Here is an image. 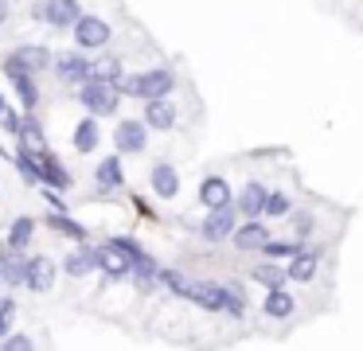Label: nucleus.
I'll list each match as a JSON object with an SVG mask.
<instances>
[{
    "label": "nucleus",
    "mask_w": 363,
    "mask_h": 351,
    "mask_svg": "<svg viewBox=\"0 0 363 351\" xmlns=\"http://www.w3.org/2000/svg\"><path fill=\"white\" fill-rule=\"evenodd\" d=\"M9 20V4H4V0H0V23Z\"/></svg>",
    "instance_id": "37"
},
{
    "label": "nucleus",
    "mask_w": 363,
    "mask_h": 351,
    "mask_svg": "<svg viewBox=\"0 0 363 351\" xmlns=\"http://www.w3.org/2000/svg\"><path fill=\"white\" fill-rule=\"evenodd\" d=\"M94 250H98V269H102L106 277H125V273H129V257L121 254L118 246L106 242V246H94Z\"/></svg>",
    "instance_id": "17"
},
{
    "label": "nucleus",
    "mask_w": 363,
    "mask_h": 351,
    "mask_svg": "<svg viewBox=\"0 0 363 351\" xmlns=\"http://www.w3.org/2000/svg\"><path fill=\"white\" fill-rule=\"evenodd\" d=\"M316 265H320V250H297V254L289 257L285 277H289V281H313Z\"/></svg>",
    "instance_id": "14"
},
{
    "label": "nucleus",
    "mask_w": 363,
    "mask_h": 351,
    "mask_svg": "<svg viewBox=\"0 0 363 351\" xmlns=\"http://www.w3.org/2000/svg\"><path fill=\"white\" fill-rule=\"evenodd\" d=\"M98 187H102V191H113V187H121V160L118 156H106L102 164H98Z\"/></svg>",
    "instance_id": "24"
},
{
    "label": "nucleus",
    "mask_w": 363,
    "mask_h": 351,
    "mask_svg": "<svg viewBox=\"0 0 363 351\" xmlns=\"http://www.w3.org/2000/svg\"><path fill=\"white\" fill-rule=\"evenodd\" d=\"M4 62H12V67L24 70V74H40V70L51 67V51L48 47H16Z\"/></svg>",
    "instance_id": "8"
},
{
    "label": "nucleus",
    "mask_w": 363,
    "mask_h": 351,
    "mask_svg": "<svg viewBox=\"0 0 363 351\" xmlns=\"http://www.w3.org/2000/svg\"><path fill=\"white\" fill-rule=\"evenodd\" d=\"M63 269H67V277H86V273H94L98 269V250L94 246L74 250V254L63 262Z\"/></svg>",
    "instance_id": "22"
},
{
    "label": "nucleus",
    "mask_w": 363,
    "mask_h": 351,
    "mask_svg": "<svg viewBox=\"0 0 363 351\" xmlns=\"http://www.w3.org/2000/svg\"><path fill=\"white\" fill-rule=\"evenodd\" d=\"M0 351H35V343H32V335H24V332H9L4 343H0Z\"/></svg>",
    "instance_id": "33"
},
{
    "label": "nucleus",
    "mask_w": 363,
    "mask_h": 351,
    "mask_svg": "<svg viewBox=\"0 0 363 351\" xmlns=\"http://www.w3.org/2000/svg\"><path fill=\"white\" fill-rule=\"evenodd\" d=\"M152 191L160 195V199H172L176 191H180V176H176L172 164H152Z\"/></svg>",
    "instance_id": "21"
},
{
    "label": "nucleus",
    "mask_w": 363,
    "mask_h": 351,
    "mask_svg": "<svg viewBox=\"0 0 363 351\" xmlns=\"http://www.w3.org/2000/svg\"><path fill=\"white\" fill-rule=\"evenodd\" d=\"M293 199L285 191H266V207H262V215H289Z\"/></svg>",
    "instance_id": "30"
},
{
    "label": "nucleus",
    "mask_w": 363,
    "mask_h": 351,
    "mask_svg": "<svg viewBox=\"0 0 363 351\" xmlns=\"http://www.w3.org/2000/svg\"><path fill=\"white\" fill-rule=\"evenodd\" d=\"M98 137H102V133H98V121L86 117V121H79V129H74V148H79V152H94Z\"/></svg>",
    "instance_id": "25"
},
{
    "label": "nucleus",
    "mask_w": 363,
    "mask_h": 351,
    "mask_svg": "<svg viewBox=\"0 0 363 351\" xmlns=\"http://www.w3.org/2000/svg\"><path fill=\"white\" fill-rule=\"evenodd\" d=\"M51 62H55V74L71 86H82L90 78V62L82 59V55H59V59H51Z\"/></svg>",
    "instance_id": "11"
},
{
    "label": "nucleus",
    "mask_w": 363,
    "mask_h": 351,
    "mask_svg": "<svg viewBox=\"0 0 363 351\" xmlns=\"http://www.w3.org/2000/svg\"><path fill=\"white\" fill-rule=\"evenodd\" d=\"M157 285H164L168 293L184 296V289H188V281H184V273H176V269H160V273H157Z\"/></svg>",
    "instance_id": "31"
},
{
    "label": "nucleus",
    "mask_w": 363,
    "mask_h": 351,
    "mask_svg": "<svg viewBox=\"0 0 363 351\" xmlns=\"http://www.w3.org/2000/svg\"><path fill=\"white\" fill-rule=\"evenodd\" d=\"M297 242H262V254H266V257H293V254H297Z\"/></svg>",
    "instance_id": "34"
},
{
    "label": "nucleus",
    "mask_w": 363,
    "mask_h": 351,
    "mask_svg": "<svg viewBox=\"0 0 363 351\" xmlns=\"http://www.w3.org/2000/svg\"><path fill=\"white\" fill-rule=\"evenodd\" d=\"M79 101L82 106L90 109V113H102V117H110V113H118V90H113L110 82H94V78H86V82H82V90H79Z\"/></svg>",
    "instance_id": "2"
},
{
    "label": "nucleus",
    "mask_w": 363,
    "mask_h": 351,
    "mask_svg": "<svg viewBox=\"0 0 363 351\" xmlns=\"http://www.w3.org/2000/svg\"><path fill=\"white\" fill-rule=\"evenodd\" d=\"M48 226H51V230H59V234H67V238H74V242H86V226L74 223L71 215H51Z\"/></svg>",
    "instance_id": "27"
},
{
    "label": "nucleus",
    "mask_w": 363,
    "mask_h": 351,
    "mask_svg": "<svg viewBox=\"0 0 363 351\" xmlns=\"http://www.w3.org/2000/svg\"><path fill=\"white\" fill-rule=\"evenodd\" d=\"M184 301L199 304V308H207V312H223L227 308V289H223V281H188Z\"/></svg>",
    "instance_id": "3"
},
{
    "label": "nucleus",
    "mask_w": 363,
    "mask_h": 351,
    "mask_svg": "<svg viewBox=\"0 0 363 351\" xmlns=\"http://www.w3.org/2000/svg\"><path fill=\"white\" fill-rule=\"evenodd\" d=\"M235 246L238 250H262V242H269V230L258 223V218H250V223H242V226H235Z\"/></svg>",
    "instance_id": "19"
},
{
    "label": "nucleus",
    "mask_w": 363,
    "mask_h": 351,
    "mask_svg": "<svg viewBox=\"0 0 363 351\" xmlns=\"http://www.w3.org/2000/svg\"><path fill=\"white\" fill-rule=\"evenodd\" d=\"M235 207H219V211H211V215L199 223V234H203L207 242H227L230 234H235Z\"/></svg>",
    "instance_id": "7"
},
{
    "label": "nucleus",
    "mask_w": 363,
    "mask_h": 351,
    "mask_svg": "<svg viewBox=\"0 0 363 351\" xmlns=\"http://www.w3.org/2000/svg\"><path fill=\"white\" fill-rule=\"evenodd\" d=\"M16 164H20V176H24L28 184H40V176H35V156H32V148H20V152H16Z\"/></svg>",
    "instance_id": "32"
},
{
    "label": "nucleus",
    "mask_w": 363,
    "mask_h": 351,
    "mask_svg": "<svg viewBox=\"0 0 363 351\" xmlns=\"http://www.w3.org/2000/svg\"><path fill=\"white\" fill-rule=\"evenodd\" d=\"M0 121H4V133H12V137H20V117L12 113V109H9V113H0Z\"/></svg>",
    "instance_id": "36"
},
{
    "label": "nucleus",
    "mask_w": 363,
    "mask_h": 351,
    "mask_svg": "<svg viewBox=\"0 0 363 351\" xmlns=\"http://www.w3.org/2000/svg\"><path fill=\"white\" fill-rule=\"evenodd\" d=\"M113 145L121 152H141L149 145V133H145V121H121L118 133H113Z\"/></svg>",
    "instance_id": "10"
},
{
    "label": "nucleus",
    "mask_w": 363,
    "mask_h": 351,
    "mask_svg": "<svg viewBox=\"0 0 363 351\" xmlns=\"http://www.w3.org/2000/svg\"><path fill=\"white\" fill-rule=\"evenodd\" d=\"M4 74H9V82L16 86V94H20V101H24V109L32 113V109H35V101H40V94H35V82H32V74H24V70H16L12 62H4Z\"/></svg>",
    "instance_id": "20"
},
{
    "label": "nucleus",
    "mask_w": 363,
    "mask_h": 351,
    "mask_svg": "<svg viewBox=\"0 0 363 351\" xmlns=\"http://www.w3.org/2000/svg\"><path fill=\"white\" fill-rule=\"evenodd\" d=\"M262 207H266V187H262V184H246L242 195H238V211H242L246 218H258Z\"/></svg>",
    "instance_id": "23"
},
{
    "label": "nucleus",
    "mask_w": 363,
    "mask_h": 351,
    "mask_svg": "<svg viewBox=\"0 0 363 351\" xmlns=\"http://www.w3.org/2000/svg\"><path fill=\"white\" fill-rule=\"evenodd\" d=\"M12 316H16V301H12V296H0V340L9 335Z\"/></svg>",
    "instance_id": "35"
},
{
    "label": "nucleus",
    "mask_w": 363,
    "mask_h": 351,
    "mask_svg": "<svg viewBox=\"0 0 363 351\" xmlns=\"http://www.w3.org/2000/svg\"><path fill=\"white\" fill-rule=\"evenodd\" d=\"M0 113H9V101H4V94H0Z\"/></svg>",
    "instance_id": "38"
},
{
    "label": "nucleus",
    "mask_w": 363,
    "mask_h": 351,
    "mask_svg": "<svg viewBox=\"0 0 363 351\" xmlns=\"http://www.w3.org/2000/svg\"><path fill=\"white\" fill-rule=\"evenodd\" d=\"M35 156V176H40V184H48L51 191H59V187H71V172L63 168V164L55 160L51 152H32Z\"/></svg>",
    "instance_id": "6"
},
{
    "label": "nucleus",
    "mask_w": 363,
    "mask_h": 351,
    "mask_svg": "<svg viewBox=\"0 0 363 351\" xmlns=\"http://www.w3.org/2000/svg\"><path fill=\"white\" fill-rule=\"evenodd\" d=\"M176 125V106L168 98H157V101H145V129H172Z\"/></svg>",
    "instance_id": "13"
},
{
    "label": "nucleus",
    "mask_w": 363,
    "mask_h": 351,
    "mask_svg": "<svg viewBox=\"0 0 363 351\" xmlns=\"http://www.w3.org/2000/svg\"><path fill=\"white\" fill-rule=\"evenodd\" d=\"M24 289H32V293H51L55 289V262L51 257H28L24 265Z\"/></svg>",
    "instance_id": "5"
},
{
    "label": "nucleus",
    "mask_w": 363,
    "mask_h": 351,
    "mask_svg": "<svg viewBox=\"0 0 363 351\" xmlns=\"http://www.w3.org/2000/svg\"><path fill=\"white\" fill-rule=\"evenodd\" d=\"M113 90L133 94V98H141V101L168 98V94H172V70L152 67V70H145V74H121L118 82H113Z\"/></svg>",
    "instance_id": "1"
},
{
    "label": "nucleus",
    "mask_w": 363,
    "mask_h": 351,
    "mask_svg": "<svg viewBox=\"0 0 363 351\" xmlns=\"http://www.w3.org/2000/svg\"><path fill=\"white\" fill-rule=\"evenodd\" d=\"M250 277L258 281V285H266V289H285V281H289L281 265H254Z\"/></svg>",
    "instance_id": "28"
},
{
    "label": "nucleus",
    "mask_w": 363,
    "mask_h": 351,
    "mask_svg": "<svg viewBox=\"0 0 363 351\" xmlns=\"http://www.w3.org/2000/svg\"><path fill=\"white\" fill-rule=\"evenodd\" d=\"M32 234H35V218L20 215L16 223H12V230H9V250H24L28 242H32Z\"/></svg>",
    "instance_id": "26"
},
{
    "label": "nucleus",
    "mask_w": 363,
    "mask_h": 351,
    "mask_svg": "<svg viewBox=\"0 0 363 351\" xmlns=\"http://www.w3.org/2000/svg\"><path fill=\"white\" fill-rule=\"evenodd\" d=\"M262 312H266V316H274V320H289L293 312H297V301H293L289 289H269L266 301H262Z\"/></svg>",
    "instance_id": "15"
},
{
    "label": "nucleus",
    "mask_w": 363,
    "mask_h": 351,
    "mask_svg": "<svg viewBox=\"0 0 363 351\" xmlns=\"http://www.w3.org/2000/svg\"><path fill=\"white\" fill-rule=\"evenodd\" d=\"M199 203L207 211H219V207H230V184L223 176H207L199 184Z\"/></svg>",
    "instance_id": "9"
},
{
    "label": "nucleus",
    "mask_w": 363,
    "mask_h": 351,
    "mask_svg": "<svg viewBox=\"0 0 363 351\" xmlns=\"http://www.w3.org/2000/svg\"><path fill=\"white\" fill-rule=\"evenodd\" d=\"M129 273H133V285L141 289V293H152V289H157V273H160V265L152 262L149 254H141V257H133V262H129Z\"/></svg>",
    "instance_id": "18"
},
{
    "label": "nucleus",
    "mask_w": 363,
    "mask_h": 351,
    "mask_svg": "<svg viewBox=\"0 0 363 351\" xmlns=\"http://www.w3.org/2000/svg\"><path fill=\"white\" fill-rule=\"evenodd\" d=\"M79 16H82L79 0H43V20L55 23V28H71Z\"/></svg>",
    "instance_id": "12"
},
{
    "label": "nucleus",
    "mask_w": 363,
    "mask_h": 351,
    "mask_svg": "<svg viewBox=\"0 0 363 351\" xmlns=\"http://www.w3.org/2000/svg\"><path fill=\"white\" fill-rule=\"evenodd\" d=\"M110 23L102 20V16H79L74 20V39H79V47H86V51H94V47H106L110 43Z\"/></svg>",
    "instance_id": "4"
},
{
    "label": "nucleus",
    "mask_w": 363,
    "mask_h": 351,
    "mask_svg": "<svg viewBox=\"0 0 363 351\" xmlns=\"http://www.w3.org/2000/svg\"><path fill=\"white\" fill-rule=\"evenodd\" d=\"M20 137L28 140L24 148H32V152H40V148H43V129H40V121H35L32 113H28V121H20Z\"/></svg>",
    "instance_id": "29"
},
{
    "label": "nucleus",
    "mask_w": 363,
    "mask_h": 351,
    "mask_svg": "<svg viewBox=\"0 0 363 351\" xmlns=\"http://www.w3.org/2000/svg\"><path fill=\"white\" fill-rule=\"evenodd\" d=\"M24 265L28 257H20V250H0V281H9V289L24 285Z\"/></svg>",
    "instance_id": "16"
}]
</instances>
